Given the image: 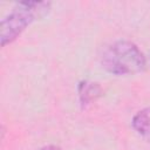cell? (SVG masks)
Here are the masks:
<instances>
[{"mask_svg":"<svg viewBox=\"0 0 150 150\" xmlns=\"http://www.w3.org/2000/svg\"><path fill=\"white\" fill-rule=\"evenodd\" d=\"M101 64L114 75H129L143 71L146 61L135 43L120 40L104 48L101 55Z\"/></svg>","mask_w":150,"mask_h":150,"instance_id":"6da1fadb","label":"cell"},{"mask_svg":"<svg viewBox=\"0 0 150 150\" xmlns=\"http://www.w3.org/2000/svg\"><path fill=\"white\" fill-rule=\"evenodd\" d=\"M49 2L36 1H21L16 4L13 12L1 21L0 25V40L1 46H5L20 35V33L32 23L36 18L42 16L48 9Z\"/></svg>","mask_w":150,"mask_h":150,"instance_id":"7a4b0ae2","label":"cell"},{"mask_svg":"<svg viewBox=\"0 0 150 150\" xmlns=\"http://www.w3.org/2000/svg\"><path fill=\"white\" fill-rule=\"evenodd\" d=\"M134 129L148 142H150V107L138 111L132 118Z\"/></svg>","mask_w":150,"mask_h":150,"instance_id":"3957f363","label":"cell"},{"mask_svg":"<svg viewBox=\"0 0 150 150\" xmlns=\"http://www.w3.org/2000/svg\"><path fill=\"white\" fill-rule=\"evenodd\" d=\"M100 93V88L95 83H88L84 82L80 86V96H81V102L82 104L88 103L93 98H95L96 94Z\"/></svg>","mask_w":150,"mask_h":150,"instance_id":"277c9868","label":"cell"},{"mask_svg":"<svg viewBox=\"0 0 150 150\" xmlns=\"http://www.w3.org/2000/svg\"><path fill=\"white\" fill-rule=\"evenodd\" d=\"M39 150H61V149L59 146H56V145H47V146H43V148H41Z\"/></svg>","mask_w":150,"mask_h":150,"instance_id":"5b68a950","label":"cell"}]
</instances>
